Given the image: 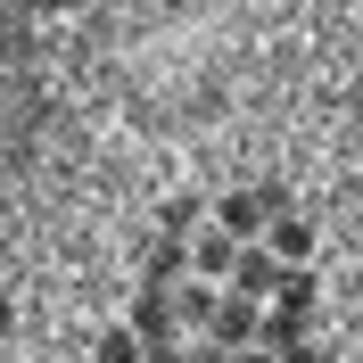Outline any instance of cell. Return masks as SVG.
<instances>
[{
	"label": "cell",
	"mask_w": 363,
	"mask_h": 363,
	"mask_svg": "<svg viewBox=\"0 0 363 363\" xmlns=\"http://www.w3.org/2000/svg\"><path fill=\"white\" fill-rule=\"evenodd\" d=\"M182 363H231V355H223V347H206V339H199V347H182Z\"/></svg>",
	"instance_id": "obj_10"
},
{
	"label": "cell",
	"mask_w": 363,
	"mask_h": 363,
	"mask_svg": "<svg viewBox=\"0 0 363 363\" xmlns=\"http://www.w3.org/2000/svg\"><path fill=\"white\" fill-rule=\"evenodd\" d=\"M9 330H17V297L0 289V339H9Z\"/></svg>",
	"instance_id": "obj_12"
},
{
	"label": "cell",
	"mask_w": 363,
	"mask_h": 363,
	"mask_svg": "<svg viewBox=\"0 0 363 363\" xmlns=\"http://www.w3.org/2000/svg\"><path fill=\"white\" fill-rule=\"evenodd\" d=\"M231 264H240V240H223V231L206 223V231H190V281H231Z\"/></svg>",
	"instance_id": "obj_5"
},
{
	"label": "cell",
	"mask_w": 363,
	"mask_h": 363,
	"mask_svg": "<svg viewBox=\"0 0 363 363\" xmlns=\"http://www.w3.org/2000/svg\"><path fill=\"white\" fill-rule=\"evenodd\" d=\"M256 248H264L281 272H306V256H314V223H306V215H281V223H272Z\"/></svg>",
	"instance_id": "obj_6"
},
{
	"label": "cell",
	"mask_w": 363,
	"mask_h": 363,
	"mask_svg": "<svg viewBox=\"0 0 363 363\" xmlns=\"http://www.w3.org/2000/svg\"><path fill=\"white\" fill-rule=\"evenodd\" d=\"M140 363H182V347H174V355H140Z\"/></svg>",
	"instance_id": "obj_13"
},
{
	"label": "cell",
	"mask_w": 363,
	"mask_h": 363,
	"mask_svg": "<svg viewBox=\"0 0 363 363\" xmlns=\"http://www.w3.org/2000/svg\"><path fill=\"white\" fill-rule=\"evenodd\" d=\"M272 306L281 314H314V272H281L272 281Z\"/></svg>",
	"instance_id": "obj_8"
},
{
	"label": "cell",
	"mask_w": 363,
	"mask_h": 363,
	"mask_svg": "<svg viewBox=\"0 0 363 363\" xmlns=\"http://www.w3.org/2000/svg\"><path fill=\"white\" fill-rule=\"evenodd\" d=\"M281 215H289L281 182H256V190H223V206H215V231H223V240H240V248H256V240H264Z\"/></svg>",
	"instance_id": "obj_1"
},
{
	"label": "cell",
	"mask_w": 363,
	"mask_h": 363,
	"mask_svg": "<svg viewBox=\"0 0 363 363\" xmlns=\"http://www.w3.org/2000/svg\"><path fill=\"white\" fill-rule=\"evenodd\" d=\"M91 363H140V339H133V330H99Z\"/></svg>",
	"instance_id": "obj_9"
},
{
	"label": "cell",
	"mask_w": 363,
	"mask_h": 363,
	"mask_svg": "<svg viewBox=\"0 0 363 363\" xmlns=\"http://www.w3.org/2000/svg\"><path fill=\"white\" fill-rule=\"evenodd\" d=\"M272 281H281V264H272L264 248H240V264H231V281H223V289H231V297H248V306H264V297H272Z\"/></svg>",
	"instance_id": "obj_7"
},
{
	"label": "cell",
	"mask_w": 363,
	"mask_h": 363,
	"mask_svg": "<svg viewBox=\"0 0 363 363\" xmlns=\"http://www.w3.org/2000/svg\"><path fill=\"white\" fill-rule=\"evenodd\" d=\"M281 363H330V347H314V339H306V347H289Z\"/></svg>",
	"instance_id": "obj_11"
},
{
	"label": "cell",
	"mask_w": 363,
	"mask_h": 363,
	"mask_svg": "<svg viewBox=\"0 0 363 363\" xmlns=\"http://www.w3.org/2000/svg\"><path fill=\"white\" fill-rule=\"evenodd\" d=\"M140 281H149V289H182V281H190V240L149 231V248H140Z\"/></svg>",
	"instance_id": "obj_4"
},
{
	"label": "cell",
	"mask_w": 363,
	"mask_h": 363,
	"mask_svg": "<svg viewBox=\"0 0 363 363\" xmlns=\"http://www.w3.org/2000/svg\"><path fill=\"white\" fill-rule=\"evenodd\" d=\"M256 314H264V306H248V297H231V289H223L199 339H206V347H223V355H240V347H256Z\"/></svg>",
	"instance_id": "obj_3"
},
{
	"label": "cell",
	"mask_w": 363,
	"mask_h": 363,
	"mask_svg": "<svg viewBox=\"0 0 363 363\" xmlns=\"http://www.w3.org/2000/svg\"><path fill=\"white\" fill-rule=\"evenodd\" d=\"M140 339V355H174L182 347V322H174V297L165 289H140V306H133V322H124Z\"/></svg>",
	"instance_id": "obj_2"
}]
</instances>
